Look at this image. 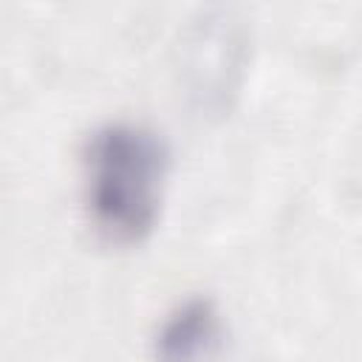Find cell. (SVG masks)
I'll list each match as a JSON object with an SVG mask.
<instances>
[{
  "label": "cell",
  "mask_w": 362,
  "mask_h": 362,
  "mask_svg": "<svg viewBox=\"0 0 362 362\" xmlns=\"http://www.w3.org/2000/svg\"><path fill=\"white\" fill-rule=\"evenodd\" d=\"M170 153L164 139L133 122L93 130L82 147V201L90 226L113 246L147 240L161 215Z\"/></svg>",
  "instance_id": "obj_1"
},
{
  "label": "cell",
  "mask_w": 362,
  "mask_h": 362,
  "mask_svg": "<svg viewBox=\"0 0 362 362\" xmlns=\"http://www.w3.org/2000/svg\"><path fill=\"white\" fill-rule=\"evenodd\" d=\"M223 342V322L209 297H192L175 305L156 334V356L161 359H201L212 356Z\"/></svg>",
  "instance_id": "obj_2"
}]
</instances>
